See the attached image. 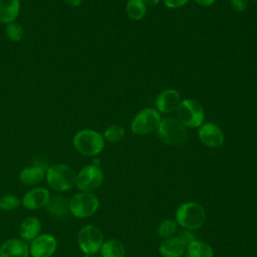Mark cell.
Here are the masks:
<instances>
[{
  "mask_svg": "<svg viewBox=\"0 0 257 257\" xmlns=\"http://www.w3.org/2000/svg\"><path fill=\"white\" fill-rule=\"evenodd\" d=\"M125 136L124 128L119 124H110L103 132V139L109 143H118Z\"/></svg>",
  "mask_w": 257,
  "mask_h": 257,
  "instance_id": "obj_23",
  "label": "cell"
},
{
  "mask_svg": "<svg viewBox=\"0 0 257 257\" xmlns=\"http://www.w3.org/2000/svg\"><path fill=\"white\" fill-rule=\"evenodd\" d=\"M6 37L12 42H19L24 36V29L21 24L14 21L6 25L5 27Z\"/></svg>",
  "mask_w": 257,
  "mask_h": 257,
  "instance_id": "obj_25",
  "label": "cell"
},
{
  "mask_svg": "<svg viewBox=\"0 0 257 257\" xmlns=\"http://www.w3.org/2000/svg\"><path fill=\"white\" fill-rule=\"evenodd\" d=\"M190 0H163L166 7L171 9H177L186 5Z\"/></svg>",
  "mask_w": 257,
  "mask_h": 257,
  "instance_id": "obj_29",
  "label": "cell"
},
{
  "mask_svg": "<svg viewBox=\"0 0 257 257\" xmlns=\"http://www.w3.org/2000/svg\"><path fill=\"white\" fill-rule=\"evenodd\" d=\"M125 13L130 19L139 21L147 14V4L143 0H127L125 4Z\"/></svg>",
  "mask_w": 257,
  "mask_h": 257,
  "instance_id": "obj_22",
  "label": "cell"
},
{
  "mask_svg": "<svg viewBox=\"0 0 257 257\" xmlns=\"http://www.w3.org/2000/svg\"><path fill=\"white\" fill-rule=\"evenodd\" d=\"M45 180L52 190L65 192L75 186L76 173L68 165L56 164L50 166L46 170Z\"/></svg>",
  "mask_w": 257,
  "mask_h": 257,
  "instance_id": "obj_3",
  "label": "cell"
},
{
  "mask_svg": "<svg viewBox=\"0 0 257 257\" xmlns=\"http://www.w3.org/2000/svg\"><path fill=\"white\" fill-rule=\"evenodd\" d=\"M21 204V200L13 194H5L0 197V210L5 212L14 211Z\"/></svg>",
  "mask_w": 257,
  "mask_h": 257,
  "instance_id": "obj_26",
  "label": "cell"
},
{
  "mask_svg": "<svg viewBox=\"0 0 257 257\" xmlns=\"http://www.w3.org/2000/svg\"><path fill=\"white\" fill-rule=\"evenodd\" d=\"M177 237L186 245V247H187L190 243H192L193 241L197 240L196 235L194 234V232L191 231V230H187V229L182 230V231L179 233V235H178Z\"/></svg>",
  "mask_w": 257,
  "mask_h": 257,
  "instance_id": "obj_27",
  "label": "cell"
},
{
  "mask_svg": "<svg viewBox=\"0 0 257 257\" xmlns=\"http://www.w3.org/2000/svg\"><path fill=\"white\" fill-rule=\"evenodd\" d=\"M50 196L51 195L46 188L34 187L25 193L21 199V204L27 210H38L40 208H45Z\"/></svg>",
  "mask_w": 257,
  "mask_h": 257,
  "instance_id": "obj_12",
  "label": "cell"
},
{
  "mask_svg": "<svg viewBox=\"0 0 257 257\" xmlns=\"http://www.w3.org/2000/svg\"><path fill=\"white\" fill-rule=\"evenodd\" d=\"M20 12V0H0V23L16 21Z\"/></svg>",
  "mask_w": 257,
  "mask_h": 257,
  "instance_id": "obj_19",
  "label": "cell"
},
{
  "mask_svg": "<svg viewBox=\"0 0 257 257\" xmlns=\"http://www.w3.org/2000/svg\"><path fill=\"white\" fill-rule=\"evenodd\" d=\"M181 100V94L177 89H164L156 98V109L160 113H171L177 109Z\"/></svg>",
  "mask_w": 257,
  "mask_h": 257,
  "instance_id": "obj_13",
  "label": "cell"
},
{
  "mask_svg": "<svg viewBox=\"0 0 257 257\" xmlns=\"http://www.w3.org/2000/svg\"><path fill=\"white\" fill-rule=\"evenodd\" d=\"M178 228V223L175 220H171V219H167L162 221L158 228H157V233L161 238H170L173 237L174 234L176 233Z\"/></svg>",
  "mask_w": 257,
  "mask_h": 257,
  "instance_id": "obj_24",
  "label": "cell"
},
{
  "mask_svg": "<svg viewBox=\"0 0 257 257\" xmlns=\"http://www.w3.org/2000/svg\"><path fill=\"white\" fill-rule=\"evenodd\" d=\"M101 257H124L125 248L118 239H108L103 242L100 248Z\"/></svg>",
  "mask_w": 257,
  "mask_h": 257,
  "instance_id": "obj_20",
  "label": "cell"
},
{
  "mask_svg": "<svg viewBox=\"0 0 257 257\" xmlns=\"http://www.w3.org/2000/svg\"><path fill=\"white\" fill-rule=\"evenodd\" d=\"M157 131L160 140L164 144L172 147L183 145L188 138L187 127L175 117L162 119Z\"/></svg>",
  "mask_w": 257,
  "mask_h": 257,
  "instance_id": "obj_4",
  "label": "cell"
},
{
  "mask_svg": "<svg viewBox=\"0 0 257 257\" xmlns=\"http://www.w3.org/2000/svg\"><path fill=\"white\" fill-rule=\"evenodd\" d=\"M198 137L200 142L211 149L220 148L225 141L223 131L219 125L214 122L203 123L198 131Z\"/></svg>",
  "mask_w": 257,
  "mask_h": 257,
  "instance_id": "obj_11",
  "label": "cell"
},
{
  "mask_svg": "<svg viewBox=\"0 0 257 257\" xmlns=\"http://www.w3.org/2000/svg\"><path fill=\"white\" fill-rule=\"evenodd\" d=\"M98 198L92 193L80 192L69 199L70 213L79 219H85L92 216L98 209Z\"/></svg>",
  "mask_w": 257,
  "mask_h": 257,
  "instance_id": "obj_8",
  "label": "cell"
},
{
  "mask_svg": "<svg viewBox=\"0 0 257 257\" xmlns=\"http://www.w3.org/2000/svg\"><path fill=\"white\" fill-rule=\"evenodd\" d=\"M46 175V170L39 166V165H33L23 168L18 175L19 181L29 187H35L38 184H40L44 179Z\"/></svg>",
  "mask_w": 257,
  "mask_h": 257,
  "instance_id": "obj_15",
  "label": "cell"
},
{
  "mask_svg": "<svg viewBox=\"0 0 257 257\" xmlns=\"http://www.w3.org/2000/svg\"><path fill=\"white\" fill-rule=\"evenodd\" d=\"M161 114L156 108L147 107L139 111L132 120L131 131L137 136H146L158 130Z\"/></svg>",
  "mask_w": 257,
  "mask_h": 257,
  "instance_id": "obj_6",
  "label": "cell"
},
{
  "mask_svg": "<svg viewBox=\"0 0 257 257\" xmlns=\"http://www.w3.org/2000/svg\"><path fill=\"white\" fill-rule=\"evenodd\" d=\"M147 5H150V6H155V5H158L160 0H143Z\"/></svg>",
  "mask_w": 257,
  "mask_h": 257,
  "instance_id": "obj_32",
  "label": "cell"
},
{
  "mask_svg": "<svg viewBox=\"0 0 257 257\" xmlns=\"http://www.w3.org/2000/svg\"><path fill=\"white\" fill-rule=\"evenodd\" d=\"M189 257H214L213 248L206 242L195 240L186 247Z\"/></svg>",
  "mask_w": 257,
  "mask_h": 257,
  "instance_id": "obj_21",
  "label": "cell"
},
{
  "mask_svg": "<svg viewBox=\"0 0 257 257\" xmlns=\"http://www.w3.org/2000/svg\"><path fill=\"white\" fill-rule=\"evenodd\" d=\"M102 182L103 173L96 164L87 165L76 173L75 187L80 192L92 193L101 186Z\"/></svg>",
  "mask_w": 257,
  "mask_h": 257,
  "instance_id": "obj_9",
  "label": "cell"
},
{
  "mask_svg": "<svg viewBox=\"0 0 257 257\" xmlns=\"http://www.w3.org/2000/svg\"><path fill=\"white\" fill-rule=\"evenodd\" d=\"M41 232V222L38 218L30 216L22 220L19 226L20 239L24 242H31Z\"/></svg>",
  "mask_w": 257,
  "mask_h": 257,
  "instance_id": "obj_17",
  "label": "cell"
},
{
  "mask_svg": "<svg viewBox=\"0 0 257 257\" xmlns=\"http://www.w3.org/2000/svg\"><path fill=\"white\" fill-rule=\"evenodd\" d=\"M63 2L70 7H78L81 4L82 0H63Z\"/></svg>",
  "mask_w": 257,
  "mask_h": 257,
  "instance_id": "obj_31",
  "label": "cell"
},
{
  "mask_svg": "<svg viewBox=\"0 0 257 257\" xmlns=\"http://www.w3.org/2000/svg\"><path fill=\"white\" fill-rule=\"evenodd\" d=\"M29 247L21 239H8L0 247V257H29Z\"/></svg>",
  "mask_w": 257,
  "mask_h": 257,
  "instance_id": "obj_14",
  "label": "cell"
},
{
  "mask_svg": "<svg viewBox=\"0 0 257 257\" xmlns=\"http://www.w3.org/2000/svg\"><path fill=\"white\" fill-rule=\"evenodd\" d=\"M84 257H96L95 255H85Z\"/></svg>",
  "mask_w": 257,
  "mask_h": 257,
  "instance_id": "obj_33",
  "label": "cell"
},
{
  "mask_svg": "<svg viewBox=\"0 0 257 257\" xmlns=\"http://www.w3.org/2000/svg\"><path fill=\"white\" fill-rule=\"evenodd\" d=\"M179 121L186 127L196 128L204 123L205 110L200 102L192 98L181 100L176 109Z\"/></svg>",
  "mask_w": 257,
  "mask_h": 257,
  "instance_id": "obj_5",
  "label": "cell"
},
{
  "mask_svg": "<svg viewBox=\"0 0 257 257\" xmlns=\"http://www.w3.org/2000/svg\"><path fill=\"white\" fill-rule=\"evenodd\" d=\"M45 210L54 218H65L70 213L69 200L60 195L50 196L49 201L45 206Z\"/></svg>",
  "mask_w": 257,
  "mask_h": 257,
  "instance_id": "obj_16",
  "label": "cell"
},
{
  "mask_svg": "<svg viewBox=\"0 0 257 257\" xmlns=\"http://www.w3.org/2000/svg\"><path fill=\"white\" fill-rule=\"evenodd\" d=\"M186 251V245L178 237L164 239L159 246V252L163 257H181Z\"/></svg>",
  "mask_w": 257,
  "mask_h": 257,
  "instance_id": "obj_18",
  "label": "cell"
},
{
  "mask_svg": "<svg viewBox=\"0 0 257 257\" xmlns=\"http://www.w3.org/2000/svg\"><path fill=\"white\" fill-rule=\"evenodd\" d=\"M28 247L32 257H51L56 251L57 240L53 235L44 233L32 240Z\"/></svg>",
  "mask_w": 257,
  "mask_h": 257,
  "instance_id": "obj_10",
  "label": "cell"
},
{
  "mask_svg": "<svg viewBox=\"0 0 257 257\" xmlns=\"http://www.w3.org/2000/svg\"><path fill=\"white\" fill-rule=\"evenodd\" d=\"M253 1H256V2H257V0H253Z\"/></svg>",
  "mask_w": 257,
  "mask_h": 257,
  "instance_id": "obj_34",
  "label": "cell"
},
{
  "mask_svg": "<svg viewBox=\"0 0 257 257\" xmlns=\"http://www.w3.org/2000/svg\"><path fill=\"white\" fill-rule=\"evenodd\" d=\"M104 242L101 230L92 224L82 227L77 234V244L85 255H95Z\"/></svg>",
  "mask_w": 257,
  "mask_h": 257,
  "instance_id": "obj_7",
  "label": "cell"
},
{
  "mask_svg": "<svg viewBox=\"0 0 257 257\" xmlns=\"http://www.w3.org/2000/svg\"><path fill=\"white\" fill-rule=\"evenodd\" d=\"M232 8L237 12H243L248 8L249 0H229Z\"/></svg>",
  "mask_w": 257,
  "mask_h": 257,
  "instance_id": "obj_28",
  "label": "cell"
},
{
  "mask_svg": "<svg viewBox=\"0 0 257 257\" xmlns=\"http://www.w3.org/2000/svg\"><path fill=\"white\" fill-rule=\"evenodd\" d=\"M74 149L86 157H95L104 149V139L100 133L91 128L80 130L73 136Z\"/></svg>",
  "mask_w": 257,
  "mask_h": 257,
  "instance_id": "obj_1",
  "label": "cell"
},
{
  "mask_svg": "<svg viewBox=\"0 0 257 257\" xmlns=\"http://www.w3.org/2000/svg\"><path fill=\"white\" fill-rule=\"evenodd\" d=\"M216 0H195V2L197 4H199L200 6H203V7H209V6H212L214 3H215Z\"/></svg>",
  "mask_w": 257,
  "mask_h": 257,
  "instance_id": "obj_30",
  "label": "cell"
},
{
  "mask_svg": "<svg viewBox=\"0 0 257 257\" xmlns=\"http://www.w3.org/2000/svg\"><path fill=\"white\" fill-rule=\"evenodd\" d=\"M206 221V211L204 207L196 202L181 204L176 210V222L187 230L200 229Z\"/></svg>",
  "mask_w": 257,
  "mask_h": 257,
  "instance_id": "obj_2",
  "label": "cell"
}]
</instances>
